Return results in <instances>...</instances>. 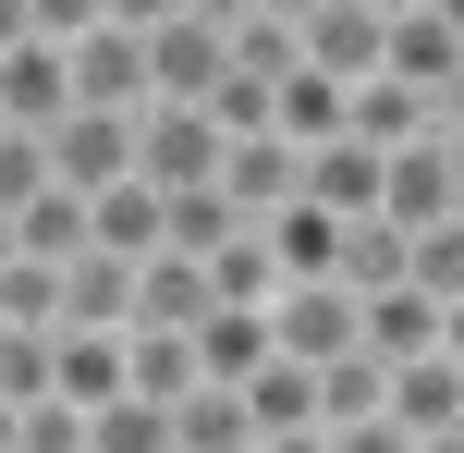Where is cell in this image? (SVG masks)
<instances>
[{"instance_id": "cell-1", "label": "cell", "mask_w": 464, "mask_h": 453, "mask_svg": "<svg viewBox=\"0 0 464 453\" xmlns=\"http://www.w3.org/2000/svg\"><path fill=\"white\" fill-rule=\"evenodd\" d=\"M379 221H392V233H440V221H464V135L379 147Z\"/></svg>"}, {"instance_id": "cell-2", "label": "cell", "mask_w": 464, "mask_h": 453, "mask_svg": "<svg viewBox=\"0 0 464 453\" xmlns=\"http://www.w3.org/2000/svg\"><path fill=\"white\" fill-rule=\"evenodd\" d=\"M379 74L416 98H464V0H428V13L379 25Z\"/></svg>"}, {"instance_id": "cell-3", "label": "cell", "mask_w": 464, "mask_h": 453, "mask_svg": "<svg viewBox=\"0 0 464 453\" xmlns=\"http://www.w3.org/2000/svg\"><path fill=\"white\" fill-rule=\"evenodd\" d=\"M37 160H49L62 196H111V184H135V123L122 111H62L37 135Z\"/></svg>"}, {"instance_id": "cell-4", "label": "cell", "mask_w": 464, "mask_h": 453, "mask_svg": "<svg viewBox=\"0 0 464 453\" xmlns=\"http://www.w3.org/2000/svg\"><path fill=\"white\" fill-rule=\"evenodd\" d=\"M135 49H147V111H208V86L232 74V37L220 25H184V13L147 25Z\"/></svg>"}, {"instance_id": "cell-5", "label": "cell", "mask_w": 464, "mask_h": 453, "mask_svg": "<svg viewBox=\"0 0 464 453\" xmlns=\"http://www.w3.org/2000/svg\"><path fill=\"white\" fill-rule=\"evenodd\" d=\"M379 417H392L403 441H464V343H440V356H403L392 380H379Z\"/></svg>"}, {"instance_id": "cell-6", "label": "cell", "mask_w": 464, "mask_h": 453, "mask_svg": "<svg viewBox=\"0 0 464 453\" xmlns=\"http://www.w3.org/2000/svg\"><path fill=\"white\" fill-rule=\"evenodd\" d=\"M256 319H269V356H294V368L354 356V294H343V282H281Z\"/></svg>"}, {"instance_id": "cell-7", "label": "cell", "mask_w": 464, "mask_h": 453, "mask_svg": "<svg viewBox=\"0 0 464 453\" xmlns=\"http://www.w3.org/2000/svg\"><path fill=\"white\" fill-rule=\"evenodd\" d=\"M220 172V123L208 111H135V184L147 196H196Z\"/></svg>"}, {"instance_id": "cell-8", "label": "cell", "mask_w": 464, "mask_h": 453, "mask_svg": "<svg viewBox=\"0 0 464 453\" xmlns=\"http://www.w3.org/2000/svg\"><path fill=\"white\" fill-rule=\"evenodd\" d=\"M208 184H220V209H232V221H281V209L305 196V147H281V135H232Z\"/></svg>"}, {"instance_id": "cell-9", "label": "cell", "mask_w": 464, "mask_h": 453, "mask_svg": "<svg viewBox=\"0 0 464 453\" xmlns=\"http://www.w3.org/2000/svg\"><path fill=\"white\" fill-rule=\"evenodd\" d=\"M440 343H464V319H452V307H428L416 282H392V294H367V307H354V356H379V368L440 356Z\"/></svg>"}, {"instance_id": "cell-10", "label": "cell", "mask_w": 464, "mask_h": 453, "mask_svg": "<svg viewBox=\"0 0 464 453\" xmlns=\"http://www.w3.org/2000/svg\"><path fill=\"white\" fill-rule=\"evenodd\" d=\"M62 74H73V111H122V123L147 111V49L122 37V25H86V37L62 49Z\"/></svg>"}, {"instance_id": "cell-11", "label": "cell", "mask_w": 464, "mask_h": 453, "mask_svg": "<svg viewBox=\"0 0 464 453\" xmlns=\"http://www.w3.org/2000/svg\"><path fill=\"white\" fill-rule=\"evenodd\" d=\"M62 111H73L62 49H49V37H13V49H0V123H13V135H49Z\"/></svg>"}, {"instance_id": "cell-12", "label": "cell", "mask_w": 464, "mask_h": 453, "mask_svg": "<svg viewBox=\"0 0 464 453\" xmlns=\"http://www.w3.org/2000/svg\"><path fill=\"white\" fill-rule=\"evenodd\" d=\"M294 62H305V74H330V86H367V74H379V13L318 0V13L294 25Z\"/></svg>"}, {"instance_id": "cell-13", "label": "cell", "mask_w": 464, "mask_h": 453, "mask_svg": "<svg viewBox=\"0 0 464 453\" xmlns=\"http://www.w3.org/2000/svg\"><path fill=\"white\" fill-rule=\"evenodd\" d=\"M305 209H330V221H379V147H354V135L305 147Z\"/></svg>"}, {"instance_id": "cell-14", "label": "cell", "mask_w": 464, "mask_h": 453, "mask_svg": "<svg viewBox=\"0 0 464 453\" xmlns=\"http://www.w3.org/2000/svg\"><path fill=\"white\" fill-rule=\"evenodd\" d=\"M122 392V331H49V405H111Z\"/></svg>"}, {"instance_id": "cell-15", "label": "cell", "mask_w": 464, "mask_h": 453, "mask_svg": "<svg viewBox=\"0 0 464 453\" xmlns=\"http://www.w3.org/2000/svg\"><path fill=\"white\" fill-rule=\"evenodd\" d=\"M184 356H196V380H256V368H269V319H256V307H208V319H196V331H184Z\"/></svg>"}, {"instance_id": "cell-16", "label": "cell", "mask_w": 464, "mask_h": 453, "mask_svg": "<svg viewBox=\"0 0 464 453\" xmlns=\"http://www.w3.org/2000/svg\"><path fill=\"white\" fill-rule=\"evenodd\" d=\"M196 319H208L196 258H135V307H122V331H196Z\"/></svg>"}, {"instance_id": "cell-17", "label": "cell", "mask_w": 464, "mask_h": 453, "mask_svg": "<svg viewBox=\"0 0 464 453\" xmlns=\"http://www.w3.org/2000/svg\"><path fill=\"white\" fill-rule=\"evenodd\" d=\"M232 405H245V429H256V441H281V429H318V380H305L294 356H269L256 380H232Z\"/></svg>"}, {"instance_id": "cell-18", "label": "cell", "mask_w": 464, "mask_h": 453, "mask_svg": "<svg viewBox=\"0 0 464 453\" xmlns=\"http://www.w3.org/2000/svg\"><path fill=\"white\" fill-rule=\"evenodd\" d=\"M135 307V258H62V331H122Z\"/></svg>"}, {"instance_id": "cell-19", "label": "cell", "mask_w": 464, "mask_h": 453, "mask_svg": "<svg viewBox=\"0 0 464 453\" xmlns=\"http://www.w3.org/2000/svg\"><path fill=\"white\" fill-rule=\"evenodd\" d=\"M86 258H160V196H147V184L86 196Z\"/></svg>"}, {"instance_id": "cell-20", "label": "cell", "mask_w": 464, "mask_h": 453, "mask_svg": "<svg viewBox=\"0 0 464 453\" xmlns=\"http://www.w3.org/2000/svg\"><path fill=\"white\" fill-rule=\"evenodd\" d=\"M330 282H343L354 307L392 294V282H403V233H392V221H343V233H330Z\"/></svg>"}, {"instance_id": "cell-21", "label": "cell", "mask_w": 464, "mask_h": 453, "mask_svg": "<svg viewBox=\"0 0 464 453\" xmlns=\"http://www.w3.org/2000/svg\"><path fill=\"white\" fill-rule=\"evenodd\" d=\"M13 258H49V270H62V258H86V196L37 184V196L13 209Z\"/></svg>"}, {"instance_id": "cell-22", "label": "cell", "mask_w": 464, "mask_h": 453, "mask_svg": "<svg viewBox=\"0 0 464 453\" xmlns=\"http://www.w3.org/2000/svg\"><path fill=\"white\" fill-rule=\"evenodd\" d=\"M122 392H135V405H184V392H196L184 331H122Z\"/></svg>"}, {"instance_id": "cell-23", "label": "cell", "mask_w": 464, "mask_h": 453, "mask_svg": "<svg viewBox=\"0 0 464 453\" xmlns=\"http://www.w3.org/2000/svg\"><path fill=\"white\" fill-rule=\"evenodd\" d=\"M171 453H256V429H245V405H232L220 380H196L184 405H171Z\"/></svg>"}, {"instance_id": "cell-24", "label": "cell", "mask_w": 464, "mask_h": 453, "mask_svg": "<svg viewBox=\"0 0 464 453\" xmlns=\"http://www.w3.org/2000/svg\"><path fill=\"white\" fill-rule=\"evenodd\" d=\"M86 453H171V405H135V392L86 405Z\"/></svg>"}, {"instance_id": "cell-25", "label": "cell", "mask_w": 464, "mask_h": 453, "mask_svg": "<svg viewBox=\"0 0 464 453\" xmlns=\"http://www.w3.org/2000/svg\"><path fill=\"white\" fill-rule=\"evenodd\" d=\"M305 380H318V429H354V417H379V380H392V368L379 356H330V368H305Z\"/></svg>"}, {"instance_id": "cell-26", "label": "cell", "mask_w": 464, "mask_h": 453, "mask_svg": "<svg viewBox=\"0 0 464 453\" xmlns=\"http://www.w3.org/2000/svg\"><path fill=\"white\" fill-rule=\"evenodd\" d=\"M0 331H62V270H49V258L0 270Z\"/></svg>"}, {"instance_id": "cell-27", "label": "cell", "mask_w": 464, "mask_h": 453, "mask_svg": "<svg viewBox=\"0 0 464 453\" xmlns=\"http://www.w3.org/2000/svg\"><path fill=\"white\" fill-rule=\"evenodd\" d=\"M0 405H49V331H0Z\"/></svg>"}, {"instance_id": "cell-28", "label": "cell", "mask_w": 464, "mask_h": 453, "mask_svg": "<svg viewBox=\"0 0 464 453\" xmlns=\"http://www.w3.org/2000/svg\"><path fill=\"white\" fill-rule=\"evenodd\" d=\"M13 453H86V417H73V405H24L13 417Z\"/></svg>"}, {"instance_id": "cell-29", "label": "cell", "mask_w": 464, "mask_h": 453, "mask_svg": "<svg viewBox=\"0 0 464 453\" xmlns=\"http://www.w3.org/2000/svg\"><path fill=\"white\" fill-rule=\"evenodd\" d=\"M49 184V160H37V135H0V221L24 209V196Z\"/></svg>"}, {"instance_id": "cell-30", "label": "cell", "mask_w": 464, "mask_h": 453, "mask_svg": "<svg viewBox=\"0 0 464 453\" xmlns=\"http://www.w3.org/2000/svg\"><path fill=\"white\" fill-rule=\"evenodd\" d=\"M24 25H37L49 49H73V37H86V25H98V0H24Z\"/></svg>"}, {"instance_id": "cell-31", "label": "cell", "mask_w": 464, "mask_h": 453, "mask_svg": "<svg viewBox=\"0 0 464 453\" xmlns=\"http://www.w3.org/2000/svg\"><path fill=\"white\" fill-rule=\"evenodd\" d=\"M318 441H330V453H416L392 417H354V429H318Z\"/></svg>"}, {"instance_id": "cell-32", "label": "cell", "mask_w": 464, "mask_h": 453, "mask_svg": "<svg viewBox=\"0 0 464 453\" xmlns=\"http://www.w3.org/2000/svg\"><path fill=\"white\" fill-rule=\"evenodd\" d=\"M171 13H184V25H220V37H232V25H245V0H171Z\"/></svg>"}, {"instance_id": "cell-33", "label": "cell", "mask_w": 464, "mask_h": 453, "mask_svg": "<svg viewBox=\"0 0 464 453\" xmlns=\"http://www.w3.org/2000/svg\"><path fill=\"white\" fill-rule=\"evenodd\" d=\"M318 0H245V25H305Z\"/></svg>"}, {"instance_id": "cell-34", "label": "cell", "mask_w": 464, "mask_h": 453, "mask_svg": "<svg viewBox=\"0 0 464 453\" xmlns=\"http://www.w3.org/2000/svg\"><path fill=\"white\" fill-rule=\"evenodd\" d=\"M256 453H330V441L318 429H281V441H256Z\"/></svg>"}, {"instance_id": "cell-35", "label": "cell", "mask_w": 464, "mask_h": 453, "mask_svg": "<svg viewBox=\"0 0 464 453\" xmlns=\"http://www.w3.org/2000/svg\"><path fill=\"white\" fill-rule=\"evenodd\" d=\"M13 37H37V25H24V0H0V49H13Z\"/></svg>"}, {"instance_id": "cell-36", "label": "cell", "mask_w": 464, "mask_h": 453, "mask_svg": "<svg viewBox=\"0 0 464 453\" xmlns=\"http://www.w3.org/2000/svg\"><path fill=\"white\" fill-rule=\"evenodd\" d=\"M354 13H379V25H392V13H428V0H354Z\"/></svg>"}, {"instance_id": "cell-37", "label": "cell", "mask_w": 464, "mask_h": 453, "mask_svg": "<svg viewBox=\"0 0 464 453\" xmlns=\"http://www.w3.org/2000/svg\"><path fill=\"white\" fill-rule=\"evenodd\" d=\"M0 270H13V221H0Z\"/></svg>"}, {"instance_id": "cell-38", "label": "cell", "mask_w": 464, "mask_h": 453, "mask_svg": "<svg viewBox=\"0 0 464 453\" xmlns=\"http://www.w3.org/2000/svg\"><path fill=\"white\" fill-rule=\"evenodd\" d=\"M0 453H13V405H0Z\"/></svg>"}]
</instances>
